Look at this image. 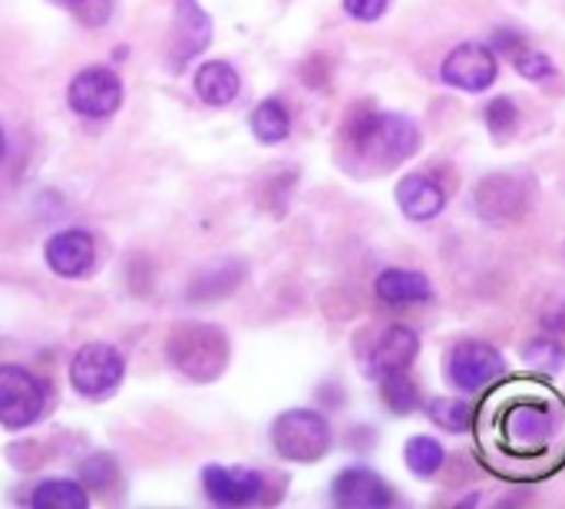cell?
<instances>
[{"label": "cell", "mask_w": 565, "mask_h": 509, "mask_svg": "<svg viewBox=\"0 0 565 509\" xmlns=\"http://www.w3.org/2000/svg\"><path fill=\"white\" fill-rule=\"evenodd\" d=\"M424 146L420 126L391 109H350L341 126V165L354 176L394 173Z\"/></svg>", "instance_id": "1"}, {"label": "cell", "mask_w": 565, "mask_h": 509, "mask_svg": "<svg viewBox=\"0 0 565 509\" xmlns=\"http://www.w3.org/2000/svg\"><path fill=\"white\" fill-rule=\"evenodd\" d=\"M165 358L182 378L196 381V384H212L226 374L232 345L222 327L206 324V321H188L169 334Z\"/></svg>", "instance_id": "2"}, {"label": "cell", "mask_w": 565, "mask_h": 509, "mask_svg": "<svg viewBox=\"0 0 565 509\" xmlns=\"http://www.w3.org/2000/svg\"><path fill=\"white\" fill-rule=\"evenodd\" d=\"M272 447L288 463H318L331 450V424L314 407L285 410L272 424Z\"/></svg>", "instance_id": "3"}, {"label": "cell", "mask_w": 565, "mask_h": 509, "mask_svg": "<svg viewBox=\"0 0 565 509\" xmlns=\"http://www.w3.org/2000/svg\"><path fill=\"white\" fill-rule=\"evenodd\" d=\"M506 374V358L476 337H463L443 358V378L457 394H483Z\"/></svg>", "instance_id": "4"}, {"label": "cell", "mask_w": 565, "mask_h": 509, "mask_svg": "<svg viewBox=\"0 0 565 509\" xmlns=\"http://www.w3.org/2000/svg\"><path fill=\"white\" fill-rule=\"evenodd\" d=\"M535 183L522 173H489L473 189V209L489 225H506L532 209Z\"/></svg>", "instance_id": "5"}, {"label": "cell", "mask_w": 565, "mask_h": 509, "mask_svg": "<svg viewBox=\"0 0 565 509\" xmlns=\"http://www.w3.org/2000/svg\"><path fill=\"white\" fill-rule=\"evenodd\" d=\"M499 433L516 453H545L558 437V414L545 401H516L503 410Z\"/></svg>", "instance_id": "6"}, {"label": "cell", "mask_w": 565, "mask_h": 509, "mask_svg": "<svg viewBox=\"0 0 565 509\" xmlns=\"http://www.w3.org/2000/svg\"><path fill=\"white\" fill-rule=\"evenodd\" d=\"M47 404L44 384L21 365H0V424L11 430L31 427Z\"/></svg>", "instance_id": "7"}, {"label": "cell", "mask_w": 565, "mask_h": 509, "mask_svg": "<svg viewBox=\"0 0 565 509\" xmlns=\"http://www.w3.org/2000/svg\"><path fill=\"white\" fill-rule=\"evenodd\" d=\"M496 77H499L496 50L476 41L453 47L440 63V80L460 93H483L496 83Z\"/></svg>", "instance_id": "8"}, {"label": "cell", "mask_w": 565, "mask_h": 509, "mask_svg": "<svg viewBox=\"0 0 565 509\" xmlns=\"http://www.w3.org/2000/svg\"><path fill=\"white\" fill-rule=\"evenodd\" d=\"M123 378V358L113 345H83L70 365V384L83 397L109 394Z\"/></svg>", "instance_id": "9"}, {"label": "cell", "mask_w": 565, "mask_h": 509, "mask_svg": "<svg viewBox=\"0 0 565 509\" xmlns=\"http://www.w3.org/2000/svg\"><path fill=\"white\" fill-rule=\"evenodd\" d=\"M394 499L391 483L370 466H344L331 479V502L341 509H388Z\"/></svg>", "instance_id": "10"}, {"label": "cell", "mask_w": 565, "mask_h": 509, "mask_svg": "<svg viewBox=\"0 0 565 509\" xmlns=\"http://www.w3.org/2000/svg\"><path fill=\"white\" fill-rule=\"evenodd\" d=\"M212 41V18L199 8V0H175V21L169 37V67L182 70L196 60Z\"/></svg>", "instance_id": "11"}, {"label": "cell", "mask_w": 565, "mask_h": 509, "mask_svg": "<svg viewBox=\"0 0 565 509\" xmlns=\"http://www.w3.org/2000/svg\"><path fill=\"white\" fill-rule=\"evenodd\" d=\"M119 103H123V83L106 67H90L83 73H77L70 83V106L80 116L103 119V116H113L119 109Z\"/></svg>", "instance_id": "12"}, {"label": "cell", "mask_w": 565, "mask_h": 509, "mask_svg": "<svg viewBox=\"0 0 565 509\" xmlns=\"http://www.w3.org/2000/svg\"><path fill=\"white\" fill-rule=\"evenodd\" d=\"M203 486L206 496L219 506H249L262 499L265 489V476L258 470H245V466H206L203 473Z\"/></svg>", "instance_id": "13"}, {"label": "cell", "mask_w": 565, "mask_h": 509, "mask_svg": "<svg viewBox=\"0 0 565 509\" xmlns=\"http://www.w3.org/2000/svg\"><path fill=\"white\" fill-rule=\"evenodd\" d=\"M420 355V334L411 324H391L381 337L373 342L367 355V371L373 378H384L394 371H407Z\"/></svg>", "instance_id": "14"}, {"label": "cell", "mask_w": 565, "mask_h": 509, "mask_svg": "<svg viewBox=\"0 0 565 509\" xmlns=\"http://www.w3.org/2000/svg\"><path fill=\"white\" fill-rule=\"evenodd\" d=\"M394 199H397V209L411 222H430V219H437L447 209V189L434 176H427V173H407L397 183Z\"/></svg>", "instance_id": "15"}, {"label": "cell", "mask_w": 565, "mask_h": 509, "mask_svg": "<svg viewBox=\"0 0 565 509\" xmlns=\"http://www.w3.org/2000/svg\"><path fill=\"white\" fill-rule=\"evenodd\" d=\"M373 294L388 308H414L434 298V285L424 271L414 268H384L373 281Z\"/></svg>", "instance_id": "16"}, {"label": "cell", "mask_w": 565, "mask_h": 509, "mask_svg": "<svg viewBox=\"0 0 565 509\" xmlns=\"http://www.w3.org/2000/svg\"><path fill=\"white\" fill-rule=\"evenodd\" d=\"M96 258V245L87 232L80 229H67L57 232L47 242V265L60 275V278H80L93 268Z\"/></svg>", "instance_id": "17"}, {"label": "cell", "mask_w": 565, "mask_h": 509, "mask_svg": "<svg viewBox=\"0 0 565 509\" xmlns=\"http://www.w3.org/2000/svg\"><path fill=\"white\" fill-rule=\"evenodd\" d=\"M239 90H242V80H239L235 67L226 60H209L196 73V93L209 106H229L239 96Z\"/></svg>", "instance_id": "18"}, {"label": "cell", "mask_w": 565, "mask_h": 509, "mask_svg": "<svg viewBox=\"0 0 565 509\" xmlns=\"http://www.w3.org/2000/svg\"><path fill=\"white\" fill-rule=\"evenodd\" d=\"M252 132H255V139L265 142V146L285 142L288 132H291V109H288V103L278 100V96L262 100V103L252 109Z\"/></svg>", "instance_id": "19"}, {"label": "cell", "mask_w": 565, "mask_h": 509, "mask_svg": "<svg viewBox=\"0 0 565 509\" xmlns=\"http://www.w3.org/2000/svg\"><path fill=\"white\" fill-rule=\"evenodd\" d=\"M404 463H407V470H411L414 476L430 479V476H437V473L443 470L447 450H443L440 440H434V437H427V433H417V437H411V440L404 443Z\"/></svg>", "instance_id": "20"}, {"label": "cell", "mask_w": 565, "mask_h": 509, "mask_svg": "<svg viewBox=\"0 0 565 509\" xmlns=\"http://www.w3.org/2000/svg\"><path fill=\"white\" fill-rule=\"evenodd\" d=\"M87 489L73 479H47L31 496V506L37 509H87Z\"/></svg>", "instance_id": "21"}, {"label": "cell", "mask_w": 565, "mask_h": 509, "mask_svg": "<svg viewBox=\"0 0 565 509\" xmlns=\"http://www.w3.org/2000/svg\"><path fill=\"white\" fill-rule=\"evenodd\" d=\"M381 397H384L388 410H391V414H397V417L417 414V410L424 407L420 387L407 378V371L384 374V378H381Z\"/></svg>", "instance_id": "22"}, {"label": "cell", "mask_w": 565, "mask_h": 509, "mask_svg": "<svg viewBox=\"0 0 565 509\" xmlns=\"http://www.w3.org/2000/svg\"><path fill=\"white\" fill-rule=\"evenodd\" d=\"M424 410H427V417H430L440 430H447V433H466V430L473 427V420H476L473 404H466V401H460V397H434V401L424 404Z\"/></svg>", "instance_id": "23"}, {"label": "cell", "mask_w": 565, "mask_h": 509, "mask_svg": "<svg viewBox=\"0 0 565 509\" xmlns=\"http://www.w3.org/2000/svg\"><path fill=\"white\" fill-rule=\"evenodd\" d=\"M522 365L535 374H558L565 368V348L552 334H539L522 345Z\"/></svg>", "instance_id": "24"}, {"label": "cell", "mask_w": 565, "mask_h": 509, "mask_svg": "<svg viewBox=\"0 0 565 509\" xmlns=\"http://www.w3.org/2000/svg\"><path fill=\"white\" fill-rule=\"evenodd\" d=\"M242 278H245V268L239 262H229L219 271H209L193 285V301H219V298L232 294L242 285Z\"/></svg>", "instance_id": "25"}, {"label": "cell", "mask_w": 565, "mask_h": 509, "mask_svg": "<svg viewBox=\"0 0 565 509\" xmlns=\"http://www.w3.org/2000/svg\"><path fill=\"white\" fill-rule=\"evenodd\" d=\"M483 123L496 142H506L519 129V106L509 96H493L483 109Z\"/></svg>", "instance_id": "26"}, {"label": "cell", "mask_w": 565, "mask_h": 509, "mask_svg": "<svg viewBox=\"0 0 565 509\" xmlns=\"http://www.w3.org/2000/svg\"><path fill=\"white\" fill-rule=\"evenodd\" d=\"M509 60H512V67H516V73L522 77V80H529V83H545V80H552L555 77V63H552V57L549 54H542V50H535V47H519V50H512L509 54Z\"/></svg>", "instance_id": "27"}, {"label": "cell", "mask_w": 565, "mask_h": 509, "mask_svg": "<svg viewBox=\"0 0 565 509\" xmlns=\"http://www.w3.org/2000/svg\"><path fill=\"white\" fill-rule=\"evenodd\" d=\"M391 8V0H344V14L357 24H373L381 21Z\"/></svg>", "instance_id": "28"}, {"label": "cell", "mask_w": 565, "mask_h": 509, "mask_svg": "<svg viewBox=\"0 0 565 509\" xmlns=\"http://www.w3.org/2000/svg\"><path fill=\"white\" fill-rule=\"evenodd\" d=\"M83 476H87V483L93 489H106L116 479V466H113L109 456H93V460L83 463Z\"/></svg>", "instance_id": "29"}, {"label": "cell", "mask_w": 565, "mask_h": 509, "mask_svg": "<svg viewBox=\"0 0 565 509\" xmlns=\"http://www.w3.org/2000/svg\"><path fill=\"white\" fill-rule=\"evenodd\" d=\"M522 47V37L516 34V31H509V27H496V34H493V50L496 54H512V50H519Z\"/></svg>", "instance_id": "30"}, {"label": "cell", "mask_w": 565, "mask_h": 509, "mask_svg": "<svg viewBox=\"0 0 565 509\" xmlns=\"http://www.w3.org/2000/svg\"><path fill=\"white\" fill-rule=\"evenodd\" d=\"M545 327H549V331H565V301L545 314Z\"/></svg>", "instance_id": "31"}, {"label": "cell", "mask_w": 565, "mask_h": 509, "mask_svg": "<svg viewBox=\"0 0 565 509\" xmlns=\"http://www.w3.org/2000/svg\"><path fill=\"white\" fill-rule=\"evenodd\" d=\"M54 4H57V8H80L83 0H54Z\"/></svg>", "instance_id": "32"}, {"label": "cell", "mask_w": 565, "mask_h": 509, "mask_svg": "<svg viewBox=\"0 0 565 509\" xmlns=\"http://www.w3.org/2000/svg\"><path fill=\"white\" fill-rule=\"evenodd\" d=\"M4 152H8V139H4V129H0V159H4Z\"/></svg>", "instance_id": "33"}]
</instances>
